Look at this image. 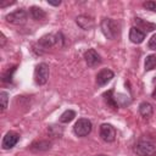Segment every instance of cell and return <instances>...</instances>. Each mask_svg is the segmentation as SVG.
Instances as JSON below:
<instances>
[{
  "mask_svg": "<svg viewBox=\"0 0 156 156\" xmlns=\"http://www.w3.org/2000/svg\"><path fill=\"white\" fill-rule=\"evenodd\" d=\"M11 4H13V1H6V2H1V4H0V7H5V6L11 5Z\"/></svg>",
  "mask_w": 156,
  "mask_h": 156,
  "instance_id": "25",
  "label": "cell"
},
{
  "mask_svg": "<svg viewBox=\"0 0 156 156\" xmlns=\"http://www.w3.org/2000/svg\"><path fill=\"white\" fill-rule=\"evenodd\" d=\"M112 94H113V90H108L107 93L104 94V98H105L106 104H107L110 107H112V108H117L118 105H117V102H116V100H115V96H113Z\"/></svg>",
  "mask_w": 156,
  "mask_h": 156,
  "instance_id": "16",
  "label": "cell"
},
{
  "mask_svg": "<svg viewBox=\"0 0 156 156\" xmlns=\"http://www.w3.org/2000/svg\"><path fill=\"white\" fill-rule=\"evenodd\" d=\"M0 35H1V46H4V44H5V40H6V39H5V35H4L2 33H1Z\"/></svg>",
  "mask_w": 156,
  "mask_h": 156,
  "instance_id": "26",
  "label": "cell"
},
{
  "mask_svg": "<svg viewBox=\"0 0 156 156\" xmlns=\"http://www.w3.org/2000/svg\"><path fill=\"white\" fill-rule=\"evenodd\" d=\"M55 44H57V39H56V35H54V34H46V35L41 37L38 41L39 48L43 50H46V49L54 46Z\"/></svg>",
  "mask_w": 156,
  "mask_h": 156,
  "instance_id": "10",
  "label": "cell"
},
{
  "mask_svg": "<svg viewBox=\"0 0 156 156\" xmlns=\"http://www.w3.org/2000/svg\"><path fill=\"white\" fill-rule=\"evenodd\" d=\"M134 21H135L136 26L141 27V28H143L144 30H146V32H151V30L156 29V24H155V23H150V22H147V21H145V20H141V18H139V17H135Z\"/></svg>",
  "mask_w": 156,
  "mask_h": 156,
  "instance_id": "15",
  "label": "cell"
},
{
  "mask_svg": "<svg viewBox=\"0 0 156 156\" xmlns=\"http://www.w3.org/2000/svg\"><path fill=\"white\" fill-rule=\"evenodd\" d=\"M7 100H9V94L6 91L0 93V101H1V111H5L7 107Z\"/></svg>",
  "mask_w": 156,
  "mask_h": 156,
  "instance_id": "20",
  "label": "cell"
},
{
  "mask_svg": "<svg viewBox=\"0 0 156 156\" xmlns=\"http://www.w3.org/2000/svg\"><path fill=\"white\" fill-rule=\"evenodd\" d=\"M129 39L134 44H140L145 39V32H143L138 27H132L129 30Z\"/></svg>",
  "mask_w": 156,
  "mask_h": 156,
  "instance_id": "11",
  "label": "cell"
},
{
  "mask_svg": "<svg viewBox=\"0 0 156 156\" xmlns=\"http://www.w3.org/2000/svg\"><path fill=\"white\" fill-rule=\"evenodd\" d=\"M38 146H34V145H30V150L33 151H44V150H48L50 149V143H46V141H37V143H33Z\"/></svg>",
  "mask_w": 156,
  "mask_h": 156,
  "instance_id": "19",
  "label": "cell"
},
{
  "mask_svg": "<svg viewBox=\"0 0 156 156\" xmlns=\"http://www.w3.org/2000/svg\"><path fill=\"white\" fill-rule=\"evenodd\" d=\"M147 46H149V49H151V50H156V34L151 37V39H150L149 43H147Z\"/></svg>",
  "mask_w": 156,
  "mask_h": 156,
  "instance_id": "23",
  "label": "cell"
},
{
  "mask_svg": "<svg viewBox=\"0 0 156 156\" xmlns=\"http://www.w3.org/2000/svg\"><path fill=\"white\" fill-rule=\"evenodd\" d=\"M49 79V66L46 63L37 65L34 69V82L38 85H44Z\"/></svg>",
  "mask_w": 156,
  "mask_h": 156,
  "instance_id": "4",
  "label": "cell"
},
{
  "mask_svg": "<svg viewBox=\"0 0 156 156\" xmlns=\"http://www.w3.org/2000/svg\"><path fill=\"white\" fill-rule=\"evenodd\" d=\"M100 27H101V30H102L104 35L107 39L113 40V39H116L119 35V32H121L119 24L115 20H112V18H104L101 21Z\"/></svg>",
  "mask_w": 156,
  "mask_h": 156,
  "instance_id": "1",
  "label": "cell"
},
{
  "mask_svg": "<svg viewBox=\"0 0 156 156\" xmlns=\"http://www.w3.org/2000/svg\"><path fill=\"white\" fill-rule=\"evenodd\" d=\"M76 117V112L73 110H66L61 116H60V122L61 123H68Z\"/></svg>",
  "mask_w": 156,
  "mask_h": 156,
  "instance_id": "17",
  "label": "cell"
},
{
  "mask_svg": "<svg viewBox=\"0 0 156 156\" xmlns=\"http://www.w3.org/2000/svg\"><path fill=\"white\" fill-rule=\"evenodd\" d=\"M134 151L139 156H156V146L150 140H139L134 145Z\"/></svg>",
  "mask_w": 156,
  "mask_h": 156,
  "instance_id": "2",
  "label": "cell"
},
{
  "mask_svg": "<svg viewBox=\"0 0 156 156\" xmlns=\"http://www.w3.org/2000/svg\"><path fill=\"white\" fill-rule=\"evenodd\" d=\"M15 69H16V67H12V71L10 72V69L2 76V80L5 82V83H7V82H11L12 80V73L15 72Z\"/></svg>",
  "mask_w": 156,
  "mask_h": 156,
  "instance_id": "22",
  "label": "cell"
},
{
  "mask_svg": "<svg viewBox=\"0 0 156 156\" xmlns=\"http://www.w3.org/2000/svg\"><path fill=\"white\" fill-rule=\"evenodd\" d=\"M18 139H20V135H18L17 133H15V132H9V133H6L5 136H4V139H2V143H1L2 149H4V150H10V149H12V147L17 144Z\"/></svg>",
  "mask_w": 156,
  "mask_h": 156,
  "instance_id": "8",
  "label": "cell"
},
{
  "mask_svg": "<svg viewBox=\"0 0 156 156\" xmlns=\"http://www.w3.org/2000/svg\"><path fill=\"white\" fill-rule=\"evenodd\" d=\"M84 60L87 62V65L89 67H96L98 65L101 63V56L94 50V49H89L84 52Z\"/></svg>",
  "mask_w": 156,
  "mask_h": 156,
  "instance_id": "7",
  "label": "cell"
},
{
  "mask_svg": "<svg viewBox=\"0 0 156 156\" xmlns=\"http://www.w3.org/2000/svg\"><path fill=\"white\" fill-rule=\"evenodd\" d=\"M48 4L49 5H52V6H58L60 4H61V1L58 0V1H48Z\"/></svg>",
  "mask_w": 156,
  "mask_h": 156,
  "instance_id": "24",
  "label": "cell"
},
{
  "mask_svg": "<svg viewBox=\"0 0 156 156\" xmlns=\"http://www.w3.org/2000/svg\"><path fill=\"white\" fill-rule=\"evenodd\" d=\"M156 67V55H149L145 58V71H151Z\"/></svg>",
  "mask_w": 156,
  "mask_h": 156,
  "instance_id": "18",
  "label": "cell"
},
{
  "mask_svg": "<svg viewBox=\"0 0 156 156\" xmlns=\"http://www.w3.org/2000/svg\"><path fill=\"white\" fill-rule=\"evenodd\" d=\"M27 12L23 10V9H18L13 12H10L9 15L5 16V20L11 23V24H16V26H20V24H24L27 22Z\"/></svg>",
  "mask_w": 156,
  "mask_h": 156,
  "instance_id": "5",
  "label": "cell"
},
{
  "mask_svg": "<svg viewBox=\"0 0 156 156\" xmlns=\"http://www.w3.org/2000/svg\"><path fill=\"white\" fill-rule=\"evenodd\" d=\"M99 133H100L101 139L104 141H106V143H112L116 139V129L113 128V126H111L108 123L101 124Z\"/></svg>",
  "mask_w": 156,
  "mask_h": 156,
  "instance_id": "6",
  "label": "cell"
},
{
  "mask_svg": "<svg viewBox=\"0 0 156 156\" xmlns=\"http://www.w3.org/2000/svg\"><path fill=\"white\" fill-rule=\"evenodd\" d=\"M143 6H144L146 10H150V11L156 12V1H145V2L143 4Z\"/></svg>",
  "mask_w": 156,
  "mask_h": 156,
  "instance_id": "21",
  "label": "cell"
},
{
  "mask_svg": "<svg viewBox=\"0 0 156 156\" xmlns=\"http://www.w3.org/2000/svg\"><path fill=\"white\" fill-rule=\"evenodd\" d=\"M98 156H106V155H98Z\"/></svg>",
  "mask_w": 156,
  "mask_h": 156,
  "instance_id": "28",
  "label": "cell"
},
{
  "mask_svg": "<svg viewBox=\"0 0 156 156\" xmlns=\"http://www.w3.org/2000/svg\"><path fill=\"white\" fill-rule=\"evenodd\" d=\"M113 72L111 69H107V68H104L101 69L98 74H96V84L102 87L105 84H107L112 78H113Z\"/></svg>",
  "mask_w": 156,
  "mask_h": 156,
  "instance_id": "9",
  "label": "cell"
},
{
  "mask_svg": "<svg viewBox=\"0 0 156 156\" xmlns=\"http://www.w3.org/2000/svg\"><path fill=\"white\" fill-rule=\"evenodd\" d=\"M91 129L93 124L88 118H79L73 127V132L78 136H87L88 134H90Z\"/></svg>",
  "mask_w": 156,
  "mask_h": 156,
  "instance_id": "3",
  "label": "cell"
},
{
  "mask_svg": "<svg viewBox=\"0 0 156 156\" xmlns=\"http://www.w3.org/2000/svg\"><path fill=\"white\" fill-rule=\"evenodd\" d=\"M76 22H77V24H78L82 29H84V30H89V29H91L93 26H94L93 18H91L90 16H87V15H80V16H78V17L76 18Z\"/></svg>",
  "mask_w": 156,
  "mask_h": 156,
  "instance_id": "12",
  "label": "cell"
},
{
  "mask_svg": "<svg viewBox=\"0 0 156 156\" xmlns=\"http://www.w3.org/2000/svg\"><path fill=\"white\" fill-rule=\"evenodd\" d=\"M29 15L33 20H37V21H40V20H44L46 17V13L43 9L38 7V6H32L29 9Z\"/></svg>",
  "mask_w": 156,
  "mask_h": 156,
  "instance_id": "14",
  "label": "cell"
},
{
  "mask_svg": "<svg viewBox=\"0 0 156 156\" xmlns=\"http://www.w3.org/2000/svg\"><path fill=\"white\" fill-rule=\"evenodd\" d=\"M152 112H154V108H152V105H151L150 102L144 101V102H141V104L139 105V113H140L143 117L149 118V117L152 116Z\"/></svg>",
  "mask_w": 156,
  "mask_h": 156,
  "instance_id": "13",
  "label": "cell"
},
{
  "mask_svg": "<svg viewBox=\"0 0 156 156\" xmlns=\"http://www.w3.org/2000/svg\"><path fill=\"white\" fill-rule=\"evenodd\" d=\"M152 98L154 99H156V88L154 89V91H152Z\"/></svg>",
  "mask_w": 156,
  "mask_h": 156,
  "instance_id": "27",
  "label": "cell"
}]
</instances>
